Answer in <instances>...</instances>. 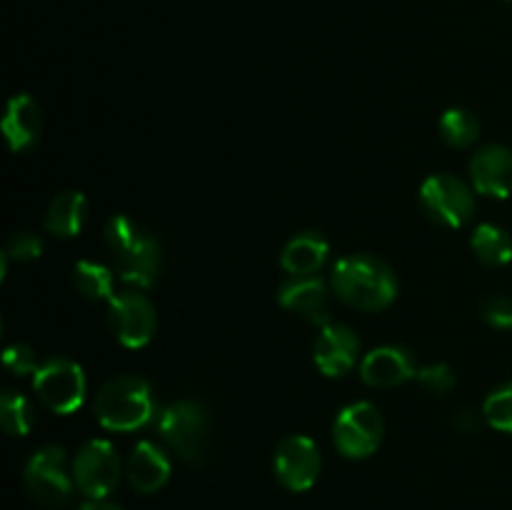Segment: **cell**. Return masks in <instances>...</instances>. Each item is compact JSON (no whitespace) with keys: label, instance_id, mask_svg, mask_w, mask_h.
<instances>
[{"label":"cell","instance_id":"22","mask_svg":"<svg viewBox=\"0 0 512 510\" xmlns=\"http://www.w3.org/2000/svg\"><path fill=\"white\" fill-rule=\"evenodd\" d=\"M440 135L453 148H468L480 138V120L465 108H450L440 118Z\"/></svg>","mask_w":512,"mask_h":510},{"label":"cell","instance_id":"25","mask_svg":"<svg viewBox=\"0 0 512 510\" xmlns=\"http://www.w3.org/2000/svg\"><path fill=\"white\" fill-rule=\"evenodd\" d=\"M415 378H418V383L433 395H445L448 390H453V385H455L453 370H450L445 363L425 365V368L418 370V375H415Z\"/></svg>","mask_w":512,"mask_h":510},{"label":"cell","instance_id":"12","mask_svg":"<svg viewBox=\"0 0 512 510\" xmlns=\"http://www.w3.org/2000/svg\"><path fill=\"white\" fill-rule=\"evenodd\" d=\"M358 335L343 323H328L320 330L313 348V360L328 378H343L358 363Z\"/></svg>","mask_w":512,"mask_h":510},{"label":"cell","instance_id":"16","mask_svg":"<svg viewBox=\"0 0 512 510\" xmlns=\"http://www.w3.org/2000/svg\"><path fill=\"white\" fill-rule=\"evenodd\" d=\"M43 133V113L30 95H13L3 118V135L10 150L23 153L40 140Z\"/></svg>","mask_w":512,"mask_h":510},{"label":"cell","instance_id":"19","mask_svg":"<svg viewBox=\"0 0 512 510\" xmlns=\"http://www.w3.org/2000/svg\"><path fill=\"white\" fill-rule=\"evenodd\" d=\"M85 220H88V200L78 190H65V193L55 195L53 203L48 205L45 213V230L58 238H73L83 230Z\"/></svg>","mask_w":512,"mask_h":510},{"label":"cell","instance_id":"24","mask_svg":"<svg viewBox=\"0 0 512 510\" xmlns=\"http://www.w3.org/2000/svg\"><path fill=\"white\" fill-rule=\"evenodd\" d=\"M483 418L488 425L503 433H512V383H505L503 388L493 390L483 405Z\"/></svg>","mask_w":512,"mask_h":510},{"label":"cell","instance_id":"10","mask_svg":"<svg viewBox=\"0 0 512 510\" xmlns=\"http://www.w3.org/2000/svg\"><path fill=\"white\" fill-rule=\"evenodd\" d=\"M320 450L308 435H288L280 440L273 455L275 478L293 493H303L315 485L320 475Z\"/></svg>","mask_w":512,"mask_h":510},{"label":"cell","instance_id":"28","mask_svg":"<svg viewBox=\"0 0 512 510\" xmlns=\"http://www.w3.org/2000/svg\"><path fill=\"white\" fill-rule=\"evenodd\" d=\"M480 315L493 328H512V300L505 295H490L480 305Z\"/></svg>","mask_w":512,"mask_h":510},{"label":"cell","instance_id":"6","mask_svg":"<svg viewBox=\"0 0 512 510\" xmlns=\"http://www.w3.org/2000/svg\"><path fill=\"white\" fill-rule=\"evenodd\" d=\"M75 488L88 495L90 500H103L118 488L123 463H120L118 450L108 440H88L83 448L75 453L73 465Z\"/></svg>","mask_w":512,"mask_h":510},{"label":"cell","instance_id":"27","mask_svg":"<svg viewBox=\"0 0 512 510\" xmlns=\"http://www.w3.org/2000/svg\"><path fill=\"white\" fill-rule=\"evenodd\" d=\"M5 258L18 260V263H28L43 255V240L35 233H18L10 238L8 248H5Z\"/></svg>","mask_w":512,"mask_h":510},{"label":"cell","instance_id":"30","mask_svg":"<svg viewBox=\"0 0 512 510\" xmlns=\"http://www.w3.org/2000/svg\"><path fill=\"white\" fill-rule=\"evenodd\" d=\"M78 510H125V508H120L118 503H110L108 498H103V500H88V503L80 505Z\"/></svg>","mask_w":512,"mask_h":510},{"label":"cell","instance_id":"3","mask_svg":"<svg viewBox=\"0 0 512 510\" xmlns=\"http://www.w3.org/2000/svg\"><path fill=\"white\" fill-rule=\"evenodd\" d=\"M158 400L148 380L118 375L95 395V415L108 430H138L158 418Z\"/></svg>","mask_w":512,"mask_h":510},{"label":"cell","instance_id":"4","mask_svg":"<svg viewBox=\"0 0 512 510\" xmlns=\"http://www.w3.org/2000/svg\"><path fill=\"white\" fill-rule=\"evenodd\" d=\"M163 443L185 463H203L210 448V415L195 400H178L165 405L155 418Z\"/></svg>","mask_w":512,"mask_h":510},{"label":"cell","instance_id":"1","mask_svg":"<svg viewBox=\"0 0 512 510\" xmlns=\"http://www.w3.org/2000/svg\"><path fill=\"white\" fill-rule=\"evenodd\" d=\"M105 245L113 255L120 280L150 288L163 268V248L148 228L130 215H113L105 225Z\"/></svg>","mask_w":512,"mask_h":510},{"label":"cell","instance_id":"29","mask_svg":"<svg viewBox=\"0 0 512 510\" xmlns=\"http://www.w3.org/2000/svg\"><path fill=\"white\" fill-rule=\"evenodd\" d=\"M453 425L460 430V433H475V430H478V425H480V413H478V410H473V408L458 410V413H455V418H453Z\"/></svg>","mask_w":512,"mask_h":510},{"label":"cell","instance_id":"17","mask_svg":"<svg viewBox=\"0 0 512 510\" xmlns=\"http://www.w3.org/2000/svg\"><path fill=\"white\" fill-rule=\"evenodd\" d=\"M128 480L138 493H155L170 480V460L163 448L143 440L133 448L128 460Z\"/></svg>","mask_w":512,"mask_h":510},{"label":"cell","instance_id":"15","mask_svg":"<svg viewBox=\"0 0 512 510\" xmlns=\"http://www.w3.org/2000/svg\"><path fill=\"white\" fill-rule=\"evenodd\" d=\"M418 375V365L410 350L398 345H383L365 355L360 365V378L373 388H395L400 383H408Z\"/></svg>","mask_w":512,"mask_h":510},{"label":"cell","instance_id":"7","mask_svg":"<svg viewBox=\"0 0 512 510\" xmlns=\"http://www.w3.org/2000/svg\"><path fill=\"white\" fill-rule=\"evenodd\" d=\"M33 388L53 413H75L85 400V373L75 360L55 355L35 370Z\"/></svg>","mask_w":512,"mask_h":510},{"label":"cell","instance_id":"2","mask_svg":"<svg viewBox=\"0 0 512 510\" xmlns=\"http://www.w3.org/2000/svg\"><path fill=\"white\" fill-rule=\"evenodd\" d=\"M333 290L350 308L383 310L398 295V278L385 260L358 253L335 265Z\"/></svg>","mask_w":512,"mask_h":510},{"label":"cell","instance_id":"26","mask_svg":"<svg viewBox=\"0 0 512 510\" xmlns=\"http://www.w3.org/2000/svg\"><path fill=\"white\" fill-rule=\"evenodd\" d=\"M3 363L13 375H35V370L40 368L38 358H35V350L25 343H15L10 348H5Z\"/></svg>","mask_w":512,"mask_h":510},{"label":"cell","instance_id":"14","mask_svg":"<svg viewBox=\"0 0 512 510\" xmlns=\"http://www.w3.org/2000/svg\"><path fill=\"white\" fill-rule=\"evenodd\" d=\"M470 180L480 195L508 198L512 195V150L505 145H483L470 160Z\"/></svg>","mask_w":512,"mask_h":510},{"label":"cell","instance_id":"20","mask_svg":"<svg viewBox=\"0 0 512 510\" xmlns=\"http://www.w3.org/2000/svg\"><path fill=\"white\" fill-rule=\"evenodd\" d=\"M470 245H473L475 258L483 265H490V268H500V265H508L512 260V238L508 230H503L500 225H478Z\"/></svg>","mask_w":512,"mask_h":510},{"label":"cell","instance_id":"5","mask_svg":"<svg viewBox=\"0 0 512 510\" xmlns=\"http://www.w3.org/2000/svg\"><path fill=\"white\" fill-rule=\"evenodd\" d=\"M25 490L43 508H63L73 495V470L65 463V450L45 445L25 465Z\"/></svg>","mask_w":512,"mask_h":510},{"label":"cell","instance_id":"18","mask_svg":"<svg viewBox=\"0 0 512 510\" xmlns=\"http://www.w3.org/2000/svg\"><path fill=\"white\" fill-rule=\"evenodd\" d=\"M328 253L330 245L325 235L315 233V230H305V233H298L285 243L280 263H283L285 273L290 275H313L315 270L323 268Z\"/></svg>","mask_w":512,"mask_h":510},{"label":"cell","instance_id":"8","mask_svg":"<svg viewBox=\"0 0 512 510\" xmlns=\"http://www.w3.org/2000/svg\"><path fill=\"white\" fill-rule=\"evenodd\" d=\"M383 418L373 403H350L335 418L333 440L335 448L345 458H370L383 443Z\"/></svg>","mask_w":512,"mask_h":510},{"label":"cell","instance_id":"31","mask_svg":"<svg viewBox=\"0 0 512 510\" xmlns=\"http://www.w3.org/2000/svg\"><path fill=\"white\" fill-rule=\"evenodd\" d=\"M503 3H512V0H503Z\"/></svg>","mask_w":512,"mask_h":510},{"label":"cell","instance_id":"21","mask_svg":"<svg viewBox=\"0 0 512 510\" xmlns=\"http://www.w3.org/2000/svg\"><path fill=\"white\" fill-rule=\"evenodd\" d=\"M73 283L80 295L90 300L113 298V270L95 260H80L73 270Z\"/></svg>","mask_w":512,"mask_h":510},{"label":"cell","instance_id":"23","mask_svg":"<svg viewBox=\"0 0 512 510\" xmlns=\"http://www.w3.org/2000/svg\"><path fill=\"white\" fill-rule=\"evenodd\" d=\"M0 423H3L5 433L8 435L23 438V435H28L35 425L33 405H30L28 398H23L20 393L5 390L3 398H0Z\"/></svg>","mask_w":512,"mask_h":510},{"label":"cell","instance_id":"13","mask_svg":"<svg viewBox=\"0 0 512 510\" xmlns=\"http://www.w3.org/2000/svg\"><path fill=\"white\" fill-rule=\"evenodd\" d=\"M278 303L315 325L330 323V290L315 275H293L278 290Z\"/></svg>","mask_w":512,"mask_h":510},{"label":"cell","instance_id":"9","mask_svg":"<svg viewBox=\"0 0 512 510\" xmlns=\"http://www.w3.org/2000/svg\"><path fill=\"white\" fill-rule=\"evenodd\" d=\"M420 203L423 210L440 225L460 228L468 223L475 213V195L455 175H430L420 188Z\"/></svg>","mask_w":512,"mask_h":510},{"label":"cell","instance_id":"11","mask_svg":"<svg viewBox=\"0 0 512 510\" xmlns=\"http://www.w3.org/2000/svg\"><path fill=\"white\" fill-rule=\"evenodd\" d=\"M108 320L115 338L125 348H143L150 343L158 325L153 303L140 293H120L108 300Z\"/></svg>","mask_w":512,"mask_h":510}]
</instances>
